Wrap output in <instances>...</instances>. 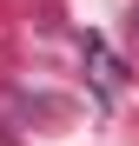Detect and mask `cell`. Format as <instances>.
Instances as JSON below:
<instances>
[{"instance_id":"6da1fadb","label":"cell","mask_w":139,"mask_h":146,"mask_svg":"<svg viewBox=\"0 0 139 146\" xmlns=\"http://www.w3.org/2000/svg\"><path fill=\"white\" fill-rule=\"evenodd\" d=\"M132 20H139V13H132Z\"/></svg>"}]
</instances>
